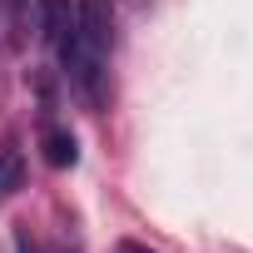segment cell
<instances>
[{"label":"cell","instance_id":"6da1fadb","mask_svg":"<svg viewBox=\"0 0 253 253\" xmlns=\"http://www.w3.org/2000/svg\"><path fill=\"white\" fill-rule=\"evenodd\" d=\"M109 50H114V0H80L75 15V40L60 55L70 84L89 109L104 104V75H109Z\"/></svg>","mask_w":253,"mask_h":253},{"label":"cell","instance_id":"7a4b0ae2","mask_svg":"<svg viewBox=\"0 0 253 253\" xmlns=\"http://www.w3.org/2000/svg\"><path fill=\"white\" fill-rule=\"evenodd\" d=\"M75 15H80V0H40V35L55 55L70 50L75 40Z\"/></svg>","mask_w":253,"mask_h":253},{"label":"cell","instance_id":"3957f363","mask_svg":"<svg viewBox=\"0 0 253 253\" xmlns=\"http://www.w3.org/2000/svg\"><path fill=\"white\" fill-rule=\"evenodd\" d=\"M30 40V0H0V60L20 55Z\"/></svg>","mask_w":253,"mask_h":253},{"label":"cell","instance_id":"277c9868","mask_svg":"<svg viewBox=\"0 0 253 253\" xmlns=\"http://www.w3.org/2000/svg\"><path fill=\"white\" fill-rule=\"evenodd\" d=\"M40 139H45V159H50L55 169H70V164L80 159V149H75V134H70V129H60L55 119H45Z\"/></svg>","mask_w":253,"mask_h":253},{"label":"cell","instance_id":"5b68a950","mask_svg":"<svg viewBox=\"0 0 253 253\" xmlns=\"http://www.w3.org/2000/svg\"><path fill=\"white\" fill-rule=\"evenodd\" d=\"M25 179V164H20V149H0V204H5Z\"/></svg>","mask_w":253,"mask_h":253},{"label":"cell","instance_id":"8992f818","mask_svg":"<svg viewBox=\"0 0 253 253\" xmlns=\"http://www.w3.org/2000/svg\"><path fill=\"white\" fill-rule=\"evenodd\" d=\"M114 253H154V248H144V243H134V238H124V243H119Z\"/></svg>","mask_w":253,"mask_h":253},{"label":"cell","instance_id":"52a82bcc","mask_svg":"<svg viewBox=\"0 0 253 253\" xmlns=\"http://www.w3.org/2000/svg\"><path fill=\"white\" fill-rule=\"evenodd\" d=\"M20 253H35V243H25V238H20Z\"/></svg>","mask_w":253,"mask_h":253}]
</instances>
